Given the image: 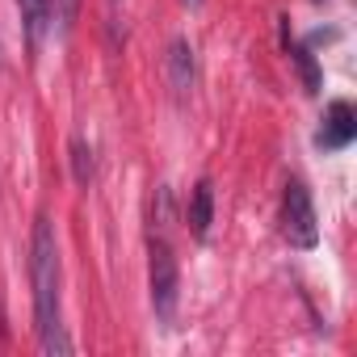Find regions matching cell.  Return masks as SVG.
<instances>
[{
    "mask_svg": "<svg viewBox=\"0 0 357 357\" xmlns=\"http://www.w3.org/2000/svg\"><path fill=\"white\" fill-rule=\"evenodd\" d=\"M30 286H34V328L43 353H72V340L63 332V265H59V240L55 223L47 215L34 219L30 236Z\"/></svg>",
    "mask_w": 357,
    "mask_h": 357,
    "instance_id": "obj_1",
    "label": "cell"
},
{
    "mask_svg": "<svg viewBox=\"0 0 357 357\" xmlns=\"http://www.w3.org/2000/svg\"><path fill=\"white\" fill-rule=\"evenodd\" d=\"M147 257H151V265H147L151 307H155V319L168 328V324H172V315H176V290H181V273H176V257H172V244L164 240V231H160V236H151Z\"/></svg>",
    "mask_w": 357,
    "mask_h": 357,
    "instance_id": "obj_2",
    "label": "cell"
},
{
    "mask_svg": "<svg viewBox=\"0 0 357 357\" xmlns=\"http://www.w3.org/2000/svg\"><path fill=\"white\" fill-rule=\"evenodd\" d=\"M282 236H286L290 248H315L319 244L315 202H311V190L303 181H286V194H282Z\"/></svg>",
    "mask_w": 357,
    "mask_h": 357,
    "instance_id": "obj_3",
    "label": "cell"
},
{
    "mask_svg": "<svg viewBox=\"0 0 357 357\" xmlns=\"http://www.w3.org/2000/svg\"><path fill=\"white\" fill-rule=\"evenodd\" d=\"M357 139V114L349 101H332L328 114H324V126L315 135V147L319 151H344L349 143Z\"/></svg>",
    "mask_w": 357,
    "mask_h": 357,
    "instance_id": "obj_4",
    "label": "cell"
},
{
    "mask_svg": "<svg viewBox=\"0 0 357 357\" xmlns=\"http://www.w3.org/2000/svg\"><path fill=\"white\" fill-rule=\"evenodd\" d=\"M194 80H198L194 47H190L185 38H176V43L168 47V84H172V93H176V97H190Z\"/></svg>",
    "mask_w": 357,
    "mask_h": 357,
    "instance_id": "obj_5",
    "label": "cell"
},
{
    "mask_svg": "<svg viewBox=\"0 0 357 357\" xmlns=\"http://www.w3.org/2000/svg\"><path fill=\"white\" fill-rule=\"evenodd\" d=\"M185 219H190V231L198 240L211 236V223H215V185H211V176H202V181L194 185L190 206H185Z\"/></svg>",
    "mask_w": 357,
    "mask_h": 357,
    "instance_id": "obj_6",
    "label": "cell"
},
{
    "mask_svg": "<svg viewBox=\"0 0 357 357\" xmlns=\"http://www.w3.org/2000/svg\"><path fill=\"white\" fill-rule=\"evenodd\" d=\"M17 9H22V26H26L30 51H34V47H38V38H43L47 13H51V0H17Z\"/></svg>",
    "mask_w": 357,
    "mask_h": 357,
    "instance_id": "obj_7",
    "label": "cell"
},
{
    "mask_svg": "<svg viewBox=\"0 0 357 357\" xmlns=\"http://www.w3.org/2000/svg\"><path fill=\"white\" fill-rule=\"evenodd\" d=\"M286 43V55L298 63V72H303V84H307V93H319V84H324V76H319V63H315V55H311V47H303V43H290V38H282Z\"/></svg>",
    "mask_w": 357,
    "mask_h": 357,
    "instance_id": "obj_8",
    "label": "cell"
},
{
    "mask_svg": "<svg viewBox=\"0 0 357 357\" xmlns=\"http://www.w3.org/2000/svg\"><path fill=\"white\" fill-rule=\"evenodd\" d=\"M72 172H76V185H89L97 176V160H93V147L76 135L72 139Z\"/></svg>",
    "mask_w": 357,
    "mask_h": 357,
    "instance_id": "obj_9",
    "label": "cell"
},
{
    "mask_svg": "<svg viewBox=\"0 0 357 357\" xmlns=\"http://www.w3.org/2000/svg\"><path fill=\"white\" fill-rule=\"evenodd\" d=\"M51 5H55V17H59V26L68 30V26L76 22V5H80V0H51Z\"/></svg>",
    "mask_w": 357,
    "mask_h": 357,
    "instance_id": "obj_10",
    "label": "cell"
},
{
    "mask_svg": "<svg viewBox=\"0 0 357 357\" xmlns=\"http://www.w3.org/2000/svg\"><path fill=\"white\" fill-rule=\"evenodd\" d=\"M185 5H190V9H198V5H202V0H185Z\"/></svg>",
    "mask_w": 357,
    "mask_h": 357,
    "instance_id": "obj_11",
    "label": "cell"
}]
</instances>
